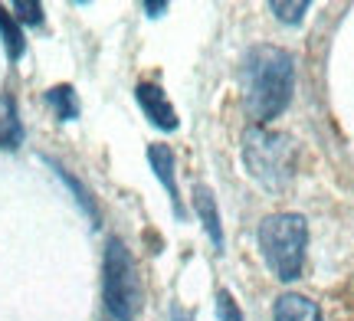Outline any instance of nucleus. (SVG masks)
Returning <instances> with one entry per match:
<instances>
[{
	"instance_id": "nucleus-9",
	"label": "nucleus",
	"mask_w": 354,
	"mask_h": 321,
	"mask_svg": "<svg viewBox=\"0 0 354 321\" xmlns=\"http://www.w3.org/2000/svg\"><path fill=\"white\" fill-rule=\"evenodd\" d=\"M24 144V121L17 112V99L13 95H0V151H13Z\"/></svg>"
},
{
	"instance_id": "nucleus-5",
	"label": "nucleus",
	"mask_w": 354,
	"mask_h": 321,
	"mask_svg": "<svg viewBox=\"0 0 354 321\" xmlns=\"http://www.w3.org/2000/svg\"><path fill=\"white\" fill-rule=\"evenodd\" d=\"M135 102H138L145 118H148L158 131H177V125H180L177 108L171 105L167 92L161 89L158 82H138V86H135Z\"/></svg>"
},
{
	"instance_id": "nucleus-11",
	"label": "nucleus",
	"mask_w": 354,
	"mask_h": 321,
	"mask_svg": "<svg viewBox=\"0 0 354 321\" xmlns=\"http://www.w3.org/2000/svg\"><path fill=\"white\" fill-rule=\"evenodd\" d=\"M46 105L56 112V118H59V121H76L79 112H82L79 95H76V89H73V86H53V89L46 92Z\"/></svg>"
},
{
	"instance_id": "nucleus-13",
	"label": "nucleus",
	"mask_w": 354,
	"mask_h": 321,
	"mask_svg": "<svg viewBox=\"0 0 354 321\" xmlns=\"http://www.w3.org/2000/svg\"><path fill=\"white\" fill-rule=\"evenodd\" d=\"M269 10L276 13L279 23L299 26L305 20V13L312 10V3H308V0H295V3H289V0H272V3H269Z\"/></svg>"
},
{
	"instance_id": "nucleus-2",
	"label": "nucleus",
	"mask_w": 354,
	"mask_h": 321,
	"mask_svg": "<svg viewBox=\"0 0 354 321\" xmlns=\"http://www.w3.org/2000/svg\"><path fill=\"white\" fill-rule=\"evenodd\" d=\"M240 157L246 174L269 193L286 191L295 180L299 167V144L286 131H269L263 125H250L243 131Z\"/></svg>"
},
{
	"instance_id": "nucleus-6",
	"label": "nucleus",
	"mask_w": 354,
	"mask_h": 321,
	"mask_svg": "<svg viewBox=\"0 0 354 321\" xmlns=\"http://www.w3.org/2000/svg\"><path fill=\"white\" fill-rule=\"evenodd\" d=\"M148 164H151L154 177H158V184L165 187L167 200H171V210H174L177 220L187 217V210H184V200H180V187H177V161H174V151L167 148V144L154 142L148 144Z\"/></svg>"
},
{
	"instance_id": "nucleus-4",
	"label": "nucleus",
	"mask_w": 354,
	"mask_h": 321,
	"mask_svg": "<svg viewBox=\"0 0 354 321\" xmlns=\"http://www.w3.org/2000/svg\"><path fill=\"white\" fill-rule=\"evenodd\" d=\"M102 305L109 321H138L141 311V279L135 256L122 240L105 243L102 259Z\"/></svg>"
},
{
	"instance_id": "nucleus-16",
	"label": "nucleus",
	"mask_w": 354,
	"mask_h": 321,
	"mask_svg": "<svg viewBox=\"0 0 354 321\" xmlns=\"http://www.w3.org/2000/svg\"><path fill=\"white\" fill-rule=\"evenodd\" d=\"M141 10L148 13V17H154V20H158V17H161V13L167 10V3H158V0H145V3H141Z\"/></svg>"
},
{
	"instance_id": "nucleus-1",
	"label": "nucleus",
	"mask_w": 354,
	"mask_h": 321,
	"mask_svg": "<svg viewBox=\"0 0 354 321\" xmlns=\"http://www.w3.org/2000/svg\"><path fill=\"white\" fill-rule=\"evenodd\" d=\"M295 92V59L282 46H253L243 56V102L253 125H269L292 102Z\"/></svg>"
},
{
	"instance_id": "nucleus-14",
	"label": "nucleus",
	"mask_w": 354,
	"mask_h": 321,
	"mask_svg": "<svg viewBox=\"0 0 354 321\" xmlns=\"http://www.w3.org/2000/svg\"><path fill=\"white\" fill-rule=\"evenodd\" d=\"M13 20L26 26H43V3H33V0H17L10 7Z\"/></svg>"
},
{
	"instance_id": "nucleus-17",
	"label": "nucleus",
	"mask_w": 354,
	"mask_h": 321,
	"mask_svg": "<svg viewBox=\"0 0 354 321\" xmlns=\"http://www.w3.org/2000/svg\"><path fill=\"white\" fill-rule=\"evenodd\" d=\"M171 321H194V318H190L184 309H177V305H174V309H171Z\"/></svg>"
},
{
	"instance_id": "nucleus-10",
	"label": "nucleus",
	"mask_w": 354,
	"mask_h": 321,
	"mask_svg": "<svg viewBox=\"0 0 354 321\" xmlns=\"http://www.w3.org/2000/svg\"><path fill=\"white\" fill-rule=\"evenodd\" d=\"M46 164H50V167H53V174H56V177L63 180V184L69 187V191H73V197H76L79 210H82V213L88 217V223H92V226H102V213H99V206H95V200H92V193H88L86 187H82V180L73 177V174H69V171H66L63 164H56L53 157H46Z\"/></svg>"
},
{
	"instance_id": "nucleus-3",
	"label": "nucleus",
	"mask_w": 354,
	"mask_h": 321,
	"mask_svg": "<svg viewBox=\"0 0 354 321\" xmlns=\"http://www.w3.org/2000/svg\"><path fill=\"white\" fill-rule=\"evenodd\" d=\"M259 253L279 282H295L305 269L308 220L302 213H269L259 223Z\"/></svg>"
},
{
	"instance_id": "nucleus-15",
	"label": "nucleus",
	"mask_w": 354,
	"mask_h": 321,
	"mask_svg": "<svg viewBox=\"0 0 354 321\" xmlns=\"http://www.w3.org/2000/svg\"><path fill=\"white\" fill-rule=\"evenodd\" d=\"M216 318L220 321H243L240 305H236V298L230 295V292H220V295H216Z\"/></svg>"
},
{
	"instance_id": "nucleus-8",
	"label": "nucleus",
	"mask_w": 354,
	"mask_h": 321,
	"mask_svg": "<svg viewBox=\"0 0 354 321\" xmlns=\"http://www.w3.org/2000/svg\"><path fill=\"white\" fill-rule=\"evenodd\" d=\"M272 321H322V309L299 292H286L272 302Z\"/></svg>"
},
{
	"instance_id": "nucleus-12",
	"label": "nucleus",
	"mask_w": 354,
	"mask_h": 321,
	"mask_svg": "<svg viewBox=\"0 0 354 321\" xmlns=\"http://www.w3.org/2000/svg\"><path fill=\"white\" fill-rule=\"evenodd\" d=\"M0 39H3V52H7L10 63H17V59L26 52L24 30H20V23L13 20V13H7V7H0Z\"/></svg>"
},
{
	"instance_id": "nucleus-7",
	"label": "nucleus",
	"mask_w": 354,
	"mask_h": 321,
	"mask_svg": "<svg viewBox=\"0 0 354 321\" xmlns=\"http://www.w3.org/2000/svg\"><path fill=\"white\" fill-rule=\"evenodd\" d=\"M194 210L201 220L203 233L210 236V243L216 246V253H223V220H220V206H216V193L207 184L194 187Z\"/></svg>"
}]
</instances>
